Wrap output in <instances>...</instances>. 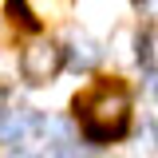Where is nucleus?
Masks as SVG:
<instances>
[{
    "instance_id": "423d86ee",
    "label": "nucleus",
    "mask_w": 158,
    "mask_h": 158,
    "mask_svg": "<svg viewBox=\"0 0 158 158\" xmlns=\"http://www.w3.org/2000/svg\"><path fill=\"white\" fill-rule=\"evenodd\" d=\"M4 111H8V91L0 87V115H4Z\"/></svg>"
},
{
    "instance_id": "f257e3e1",
    "label": "nucleus",
    "mask_w": 158,
    "mask_h": 158,
    "mask_svg": "<svg viewBox=\"0 0 158 158\" xmlns=\"http://www.w3.org/2000/svg\"><path fill=\"white\" fill-rule=\"evenodd\" d=\"M75 118L83 127V138L87 142H111L127 131L131 123V95L127 87L115 83V79H103L91 91H83L75 99Z\"/></svg>"
},
{
    "instance_id": "39448f33",
    "label": "nucleus",
    "mask_w": 158,
    "mask_h": 158,
    "mask_svg": "<svg viewBox=\"0 0 158 158\" xmlns=\"http://www.w3.org/2000/svg\"><path fill=\"white\" fill-rule=\"evenodd\" d=\"M138 150L146 158H158V123H142V131H138Z\"/></svg>"
},
{
    "instance_id": "f03ea898",
    "label": "nucleus",
    "mask_w": 158,
    "mask_h": 158,
    "mask_svg": "<svg viewBox=\"0 0 158 158\" xmlns=\"http://www.w3.org/2000/svg\"><path fill=\"white\" fill-rule=\"evenodd\" d=\"M63 67V48L52 40H32L20 52V75L28 83H52Z\"/></svg>"
},
{
    "instance_id": "7ed1b4c3",
    "label": "nucleus",
    "mask_w": 158,
    "mask_h": 158,
    "mask_svg": "<svg viewBox=\"0 0 158 158\" xmlns=\"http://www.w3.org/2000/svg\"><path fill=\"white\" fill-rule=\"evenodd\" d=\"M44 135V118L36 111H8V115H0V138L8 142V146H32L36 138Z\"/></svg>"
},
{
    "instance_id": "20e7f679",
    "label": "nucleus",
    "mask_w": 158,
    "mask_h": 158,
    "mask_svg": "<svg viewBox=\"0 0 158 158\" xmlns=\"http://www.w3.org/2000/svg\"><path fill=\"white\" fill-rule=\"evenodd\" d=\"M67 59H71L75 71H87V67L99 63V44L91 36H83V32H71V40H67Z\"/></svg>"
}]
</instances>
